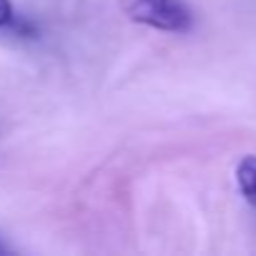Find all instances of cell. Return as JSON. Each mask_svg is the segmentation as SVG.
Instances as JSON below:
<instances>
[{
	"instance_id": "cell-1",
	"label": "cell",
	"mask_w": 256,
	"mask_h": 256,
	"mask_svg": "<svg viewBox=\"0 0 256 256\" xmlns=\"http://www.w3.org/2000/svg\"><path fill=\"white\" fill-rule=\"evenodd\" d=\"M120 8L134 23L156 30L188 33L194 28V16L184 0H120Z\"/></svg>"
},
{
	"instance_id": "cell-2",
	"label": "cell",
	"mask_w": 256,
	"mask_h": 256,
	"mask_svg": "<svg viewBox=\"0 0 256 256\" xmlns=\"http://www.w3.org/2000/svg\"><path fill=\"white\" fill-rule=\"evenodd\" d=\"M236 184L241 196L256 206V156H244L236 166Z\"/></svg>"
},
{
	"instance_id": "cell-3",
	"label": "cell",
	"mask_w": 256,
	"mask_h": 256,
	"mask_svg": "<svg viewBox=\"0 0 256 256\" xmlns=\"http://www.w3.org/2000/svg\"><path fill=\"white\" fill-rule=\"evenodd\" d=\"M16 18H18V13H16L10 0H0V30H8Z\"/></svg>"
},
{
	"instance_id": "cell-4",
	"label": "cell",
	"mask_w": 256,
	"mask_h": 256,
	"mask_svg": "<svg viewBox=\"0 0 256 256\" xmlns=\"http://www.w3.org/2000/svg\"><path fill=\"white\" fill-rule=\"evenodd\" d=\"M6 251H8V246H6V244H0V254H6Z\"/></svg>"
}]
</instances>
